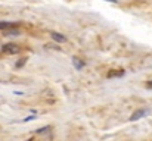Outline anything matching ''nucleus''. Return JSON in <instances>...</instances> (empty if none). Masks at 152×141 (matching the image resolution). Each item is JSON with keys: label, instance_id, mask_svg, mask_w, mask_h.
Here are the masks:
<instances>
[{"label": "nucleus", "instance_id": "obj_1", "mask_svg": "<svg viewBox=\"0 0 152 141\" xmlns=\"http://www.w3.org/2000/svg\"><path fill=\"white\" fill-rule=\"evenodd\" d=\"M19 46L18 44H14V43H9V44H5L3 47H2V52L3 53H6V55H16V53H19Z\"/></svg>", "mask_w": 152, "mask_h": 141}, {"label": "nucleus", "instance_id": "obj_2", "mask_svg": "<svg viewBox=\"0 0 152 141\" xmlns=\"http://www.w3.org/2000/svg\"><path fill=\"white\" fill-rule=\"evenodd\" d=\"M50 37H52V40H53V41H56V43H59V44L67 43V37H65V35H62L61 32L52 31V32H50Z\"/></svg>", "mask_w": 152, "mask_h": 141}, {"label": "nucleus", "instance_id": "obj_3", "mask_svg": "<svg viewBox=\"0 0 152 141\" xmlns=\"http://www.w3.org/2000/svg\"><path fill=\"white\" fill-rule=\"evenodd\" d=\"M146 115H148V110L146 109H139V110H136L132 116H130V121H137V119L146 116Z\"/></svg>", "mask_w": 152, "mask_h": 141}, {"label": "nucleus", "instance_id": "obj_4", "mask_svg": "<svg viewBox=\"0 0 152 141\" xmlns=\"http://www.w3.org/2000/svg\"><path fill=\"white\" fill-rule=\"evenodd\" d=\"M72 65H74V68L77 69V71H81L84 68V62L80 60L78 57H72Z\"/></svg>", "mask_w": 152, "mask_h": 141}, {"label": "nucleus", "instance_id": "obj_5", "mask_svg": "<svg viewBox=\"0 0 152 141\" xmlns=\"http://www.w3.org/2000/svg\"><path fill=\"white\" fill-rule=\"evenodd\" d=\"M9 28H16V24H14V22H0V30L2 31L9 30Z\"/></svg>", "mask_w": 152, "mask_h": 141}, {"label": "nucleus", "instance_id": "obj_6", "mask_svg": "<svg viewBox=\"0 0 152 141\" xmlns=\"http://www.w3.org/2000/svg\"><path fill=\"white\" fill-rule=\"evenodd\" d=\"M5 34L6 35H18L19 34V30H14V28H9V30H5Z\"/></svg>", "mask_w": 152, "mask_h": 141}, {"label": "nucleus", "instance_id": "obj_7", "mask_svg": "<svg viewBox=\"0 0 152 141\" xmlns=\"http://www.w3.org/2000/svg\"><path fill=\"white\" fill-rule=\"evenodd\" d=\"M124 75V71H120V72H109L108 74V78H115V76H123Z\"/></svg>", "mask_w": 152, "mask_h": 141}, {"label": "nucleus", "instance_id": "obj_8", "mask_svg": "<svg viewBox=\"0 0 152 141\" xmlns=\"http://www.w3.org/2000/svg\"><path fill=\"white\" fill-rule=\"evenodd\" d=\"M25 60H27V59H21V60L16 63V68H21V66L24 65V63H25Z\"/></svg>", "mask_w": 152, "mask_h": 141}, {"label": "nucleus", "instance_id": "obj_9", "mask_svg": "<svg viewBox=\"0 0 152 141\" xmlns=\"http://www.w3.org/2000/svg\"><path fill=\"white\" fill-rule=\"evenodd\" d=\"M33 119H35V116H34V115H31V116H28V118H25L22 122H28V121H33Z\"/></svg>", "mask_w": 152, "mask_h": 141}, {"label": "nucleus", "instance_id": "obj_10", "mask_svg": "<svg viewBox=\"0 0 152 141\" xmlns=\"http://www.w3.org/2000/svg\"><path fill=\"white\" fill-rule=\"evenodd\" d=\"M47 130H49V128H47V126H44V128H42L40 131H37V134H43V132H46Z\"/></svg>", "mask_w": 152, "mask_h": 141}, {"label": "nucleus", "instance_id": "obj_11", "mask_svg": "<svg viewBox=\"0 0 152 141\" xmlns=\"http://www.w3.org/2000/svg\"><path fill=\"white\" fill-rule=\"evenodd\" d=\"M105 2H109V3H118V0H105Z\"/></svg>", "mask_w": 152, "mask_h": 141}, {"label": "nucleus", "instance_id": "obj_12", "mask_svg": "<svg viewBox=\"0 0 152 141\" xmlns=\"http://www.w3.org/2000/svg\"><path fill=\"white\" fill-rule=\"evenodd\" d=\"M14 94H16V96H24V93H21V91H15Z\"/></svg>", "mask_w": 152, "mask_h": 141}, {"label": "nucleus", "instance_id": "obj_13", "mask_svg": "<svg viewBox=\"0 0 152 141\" xmlns=\"http://www.w3.org/2000/svg\"><path fill=\"white\" fill-rule=\"evenodd\" d=\"M146 87H148V88H152V81H149V82L146 84Z\"/></svg>", "mask_w": 152, "mask_h": 141}]
</instances>
